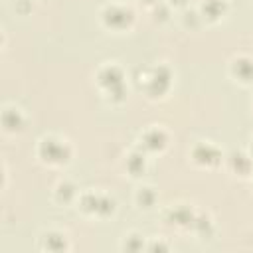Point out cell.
<instances>
[{
	"label": "cell",
	"instance_id": "6da1fadb",
	"mask_svg": "<svg viewBox=\"0 0 253 253\" xmlns=\"http://www.w3.org/2000/svg\"><path fill=\"white\" fill-rule=\"evenodd\" d=\"M36 156L42 164L49 168H61L71 162L73 146L67 138L59 134H43L36 144Z\"/></svg>",
	"mask_w": 253,
	"mask_h": 253
},
{
	"label": "cell",
	"instance_id": "7a4b0ae2",
	"mask_svg": "<svg viewBox=\"0 0 253 253\" xmlns=\"http://www.w3.org/2000/svg\"><path fill=\"white\" fill-rule=\"evenodd\" d=\"M99 20H101V24H103L105 30L115 32V34H123V32H128L134 26L136 14H134V10L128 4L111 2V4H105L101 8Z\"/></svg>",
	"mask_w": 253,
	"mask_h": 253
},
{
	"label": "cell",
	"instance_id": "3957f363",
	"mask_svg": "<svg viewBox=\"0 0 253 253\" xmlns=\"http://www.w3.org/2000/svg\"><path fill=\"white\" fill-rule=\"evenodd\" d=\"M172 81H174V73L166 63H158L154 67H150L140 81V89L144 91V95L150 101L162 99L170 93L172 89Z\"/></svg>",
	"mask_w": 253,
	"mask_h": 253
},
{
	"label": "cell",
	"instance_id": "277c9868",
	"mask_svg": "<svg viewBox=\"0 0 253 253\" xmlns=\"http://www.w3.org/2000/svg\"><path fill=\"white\" fill-rule=\"evenodd\" d=\"M192 164H196L198 168H215L223 162V154L221 148L213 142V140H198L192 144L190 152H188Z\"/></svg>",
	"mask_w": 253,
	"mask_h": 253
},
{
	"label": "cell",
	"instance_id": "5b68a950",
	"mask_svg": "<svg viewBox=\"0 0 253 253\" xmlns=\"http://www.w3.org/2000/svg\"><path fill=\"white\" fill-rule=\"evenodd\" d=\"M170 134L162 125H148L136 140V146L142 148L146 154H160L168 148Z\"/></svg>",
	"mask_w": 253,
	"mask_h": 253
},
{
	"label": "cell",
	"instance_id": "8992f818",
	"mask_svg": "<svg viewBox=\"0 0 253 253\" xmlns=\"http://www.w3.org/2000/svg\"><path fill=\"white\" fill-rule=\"evenodd\" d=\"M93 79H95V85L103 91L107 89H113V87H119V85H125V69L117 63V61H105L101 63L95 73H93Z\"/></svg>",
	"mask_w": 253,
	"mask_h": 253
},
{
	"label": "cell",
	"instance_id": "52a82bcc",
	"mask_svg": "<svg viewBox=\"0 0 253 253\" xmlns=\"http://www.w3.org/2000/svg\"><path fill=\"white\" fill-rule=\"evenodd\" d=\"M227 73L235 83L243 87H251L253 85V55L235 53L227 63Z\"/></svg>",
	"mask_w": 253,
	"mask_h": 253
},
{
	"label": "cell",
	"instance_id": "ba28073f",
	"mask_svg": "<svg viewBox=\"0 0 253 253\" xmlns=\"http://www.w3.org/2000/svg\"><path fill=\"white\" fill-rule=\"evenodd\" d=\"M38 249L42 251H69L71 249V241L69 235L61 229H43L38 235Z\"/></svg>",
	"mask_w": 253,
	"mask_h": 253
},
{
	"label": "cell",
	"instance_id": "9c48e42d",
	"mask_svg": "<svg viewBox=\"0 0 253 253\" xmlns=\"http://www.w3.org/2000/svg\"><path fill=\"white\" fill-rule=\"evenodd\" d=\"M28 125V115L22 107L6 105L2 109V130L6 134H20Z\"/></svg>",
	"mask_w": 253,
	"mask_h": 253
},
{
	"label": "cell",
	"instance_id": "30bf717a",
	"mask_svg": "<svg viewBox=\"0 0 253 253\" xmlns=\"http://www.w3.org/2000/svg\"><path fill=\"white\" fill-rule=\"evenodd\" d=\"M194 217H196V210L186 206V204H172L164 211L166 223H170L174 227H180V229H192Z\"/></svg>",
	"mask_w": 253,
	"mask_h": 253
},
{
	"label": "cell",
	"instance_id": "8fae6325",
	"mask_svg": "<svg viewBox=\"0 0 253 253\" xmlns=\"http://www.w3.org/2000/svg\"><path fill=\"white\" fill-rule=\"evenodd\" d=\"M225 164H227V170L233 176H239V178L253 176V156L245 150H233L225 158Z\"/></svg>",
	"mask_w": 253,
	"mask_h": 253
},
{
	"label": "cell",
	"instance_id": "7c38bea8",
	"mask_svg": "<svg viewBox=\"0 0 253 253\" xmlns=\"http://www.w3.org/2000/svg\"><path fill=\"white\" fill-rule=\"evenodd\" d=\"M146 168H148V154L134 146L132 150L126 152L125 156V172L130 176V178H142L146 174Z\"/></svg>",
	"mask_w": 253,
	"mask_h": 253
},
{
	"label": "cell",
	"instance_id": "4fadbf2b",
	"mask_svg": "<svg viewBox=\"0 0 253 253\" xmlns=\"http://www.w3.org/2000/svg\"><path fill=\"white\" fill-rule=\"evenodd\" d=\"M227 10H229L227 0H202V4L198 6V12L206 24L219 22L227 14Z\"/></svg>",
	"mask_w": 253,
	"mask_h": 253
},
{
	"label": "cell",
	"instance_id": "5bb4252c",
	"mask_svg": "<svg viewBox=\"0 0 253 253\" xmlns=\"http://www.w3.org/2000/svg\"><path fill=\"white\" fill-rule=\"evenodd\" d=\"M53 202L59 204V206H69V204H75L77 196H79V188L75 186V182L63 178L59 180L55 186H53Z\"/></svg>",
	"mask_w": 253,
	"mask_h": 253
},
{
	"label": "cell",
	"instance_id": "9a60e30c",
	"mask_svg": "<svg viewBox=\"0 0 253 253\" xmlns=\"http://www.w3.org/2000/svg\"><path fill=\"white\" fill-rule=\"evenodd\" d=\"M99 194L95 190H85L79 192L77 200H75V208L79 213H83L85 217H97V208H99Z\"/></svg>",
	"mask_w": 253,
	"mask_h": 253
},
{
	"label": "cell",
	"instance_id": "2e32d148",
	"mask_svg": "<svg viewBox=\"0 0 253 253\" xmlns=\"http://www.w3.org/2000/svg\"><path fill=\"white\" fill-rule=\"evenodd\" d=\"M156 200H158V194H156V190H154L152 186L142 184V186H138L136 192H134V204H136L138 210H144V211L152 210V208L156 206Z\"/></svg>",
	"mask_w": 253,
	"mask_h": 253
},
{
	"label": "cell",
	"instance_id": "e0dca14e",
	"mask_svg": "<svg viewBox=\"0 0 253 253\" xmlns=\"http://www.w3.org/2000/svg\"><path fill=\"white\" fill-rule=\"evenodd\" d=\"M192 231L198 233L200 237H211L213 231H215V225H213V219L210 217V213L196 211V217H194V223H192Z\"/></svg>",
	"mask_w": 253,
	"mask_h": 253
},
{
	"label": "cell",
	"instance_id": "ac0fdd59",
	"mask_svg": "<svg viewBox=\"0 0 253 253\" xmlns=\"http://www.w3.org/2000/svg\"><path fill=\"white\" fill-rule=\"evenodd\" d=\"M121 249H123V251H142V249H146L144 235L138 233V231H128V233H125L123 239H121Z\"/></svg>",
	"mask_w": 253,
	"mask_h": 253
},
{
	"label": "cell",
	"instance_id": "d6986e66",
	"mask_svg": "<svg viewBox=\"0 0 253 253\" xmlns=\"http://www.w3.org/2000/svg\"><path fill=\"white\" fill-rule=\"evenodd\" d=\"M115 210H117V202H115V198L109 196V194H105V192H101V194H99L97 217H99V219H107V217H111V215L115 213Z\"/></svg>",
	"mask_w": 253,
	"mask_h": 253
},
{
	"label": "cell",
	"instance_id": "ffe728a7",
	"mask_svg": "<svg viewBox=\"0 0 253 253\" xmlns=\"http://www.w3.org/2000/svg\"><path fill=\"white\" fill-rule=\"evenodd\" d=\"M103 99L107 103H111V105H121L126 99V87L125 85H119V87L107 89V91H103Z\"/></svg>",
	"mask_w": 253,
	"mask_h": 253
},
{
	"label": "cell",
	"instance_id": "44dd1931",
	"mask_svg": "<svg viewBox=\"0 0 253 253\" xmlns=\"http://www.w3.org/2000/svg\"><path fill=\"white\" fill-rule=\"evenodd\" d=\"M202 24H204V20H202V16H200L198 10H184V14H182V26L186 30H196Z\"/></svg>",
	"mask_w": 253,
	"mask_h": 253
},
{
	"label": "cell",
	"instance_id": "7402d4cb",
	"mask_svg": "<svg viewBox=\"0 0 253 253\" xmlns=\"http://www.w3.org/2000/svg\"><path fill=\"white\" fill-rule=\"evenodd\" d=\"M32 0H16L14 2V10L18 12V14H28L30 10H32Z\"/></svg>",
	"mask_w": 253,
	"mask_h": 253
},
{
	"label": "cell",
	"instance_id": "603a6c76",
	"mask_svg": "<svg viewBox=\"0 0 253 253\" xmlns=\"http://www.w3.org/2000/svg\"><path fill=\"white\" fill-rule=\"evenodd\" d=\"M170 4V8H184L188 4V0H166Z\"/></svg>",
	"mask_w": 253,
	"mask_h": 253
}]
</instances>
